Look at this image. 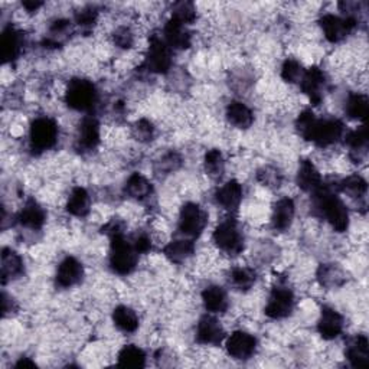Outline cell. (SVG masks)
<instances>
[{
	"label": "cell",
	"instance_id": "4",
	"mask_svg": "<svg viewBox=\"0 0 369 369\" xmlns=\"http://www.w3.org/2000/svg\"><path fill=\"white\" fill-rule=\"evenodd\" d=\"M97 89L96 85L84 78H74L67 89L65 100L72 110L89 112L97 104Z\"/></svg>",
	"mask_w": 369,
	"mask_h": 369
},
{
	"label": "cell",
	"instance_id": "20",
	"mask_svg": "<svg viewBox=\"0 0 369 369\" xmlns=\"http://www.w3.org/2000/svg\"><path fill=\"white\" fill-rule=\"evenodd\" d=\"M218 205L226 211H235L242 201V187L237 180H229L215 193Z\"/></svg>",
	"mask_w": 369,
	"mask_h": 369
},
{
	"label": "cell",
	"instance_id": "2",
	"mask_svg": "<svg viewBox=\"0 0 369 369\" xmlns=\"http://www.w3.org/2000/svg\"><path fill=\"white\" fill-rule=\"evenodd\" d=\"M110 237V267L120 275L130 274L137 266V251L133 244L125 237V231L118 222H112L107 226Z\"/></svg>",
	"mask_w": 369,
	"mask_h": 369
},
{
	"label": "cell",
	"instance_id": "5",
	"mask_svg": "<svg viewBox=\"0 0 369 369\" xmlns=\"http://www.w3.org/2000/svg\"><path fill=\"white\" fill-rule=\"evenodd\" d=\"M213 242L217 244V247L221 251L229 255H237L244 250V238L238 228V224L231 218L222 221L215 228Z\"/></svg>",
	"mask_w": 369,
	"mask_h": 369
},
{
	"label": "cell",
	"instance_id": "28",
	"mask_svg": "<svg viewBox=\"0 0 369 369\" xmlns=\"http://www.w3.org/2000/svg\"><path fill=\"white\" fill-rule=\"evenodd\" d=\"M89 207H91L89 193L81 187L74 188L70 198H68L67 211L71 215H74V217L83 218L89 212Z\"/></svg>",
	"mask_w": 369,
	"mask_h": 369
},
{
	"label": "cell",
	"instance_id": "42",
	"mask_svg": "<svg viewBox=\"0 0 369 369\" xmlns=\"http://www.w3.org/2000/svg\"><path fill=\"white\" fill-rule=\"evenodd\" d=\"M114 42L120 46V48H130L134 42V36L129 28H118L114 32Z\"/></svg>",
	"mask_w": 369,
	"mask_h": 369
},
{
	"label": "cell",
	"instance_id": "27",
	"mask_svg": "<svg viewBox=\"0 0 369 369\" xmlns=\"http://www.w3.org/2000/svg\"><path fill=\"white\" fill-rule=\"evenodd\" d=\"M195 251V245L191 238H180L175 240L172 242H169L163 253L165 255L172 261V263H183L187 261L189 257H192Z\"/></svg>",
	"mask_w": 369,
	"mask_h": 369
},
{
	"label": "cell",
	"instance_id": "48",
	"mask_svg": "<svg viewBox=\"0 0 369 369\" xmlns=\"http://www.w3.org/2000/svg\"><path fill=\"white\" fill-rule=\"evenodd\" d=\"M22 5H23V8H25L28 12H35V10H38L43 3H42V2H23Z\"/></svg>",
	"mask_w": 369,
	"mask_h": 369
},
{
	"label": "cell",
	"instance_id": "15",
	"mask_svg": "<svg viewBox=\"0 0 369 369\" xmlns=\"http://www.w3.org/2000/svg\"><path fill=\"white\" fill-rule=\"evenodd\" d=\"M345 321L339 312H336L332 307H323L317 323V330L323 339H335L342 333Z\"/></svg>",
	"mask_w": 369,
	"mask_h": 369
},
{
	"label": "cell",
	"instance_id": "43",
	"mask_svg": "<svg viewBox=\"0 0 369 369\" xmlns=\"http://www.w3.org/2000/svg\"><path fill=\"white\" fill-rule=\"evenodd\" d=\"M97 17H98V12L96 8H85L81 12L76 13L75 21L81 26H91L97 21Z\"/></svg>",
	"mask_w": 369,
	"mask_h": 369
},
{
	"label": "cell",
	"instance_id": "13",
	"mask_svg": "<svg viewBox=\"0 0 369 369\" xmlns=\"http://www.w3.org/2000/svg\"><path fill=\"white\" fill-rule=\"evenodd\" d=\"M225 337L224 328L218 319L213 316H204L198 323L196 339L202 345H220Z\"/></svg>",
	"mask_w": 369,
	"mask_h": 369
},
{
	"label": "cell",
	"instance_id": "29",
	"mask_svg": "<svg viewBox=\"0 0 369 369\" xmlns=\"http://www.w3.org/2000/svg\"><path fill=\"white\" fill-rule=\"evenodd\" d=\"M346 143L350 150V158L353 160H362L368 153V130L365 126L353 130L348 134Z\"/></svg>",
	"mask_w": 369,
	"mask_h": 369
},
{
	"label": "cell",
	"instance_id": "3",
	"mask_svg": "<svg viewBox=\"0 0 369 369\" xmlns=\"http://www.w3.org/2000/svg\"><path fill=\"white\" fill-rule=\"evenodd\" d=\"M313 204L316 211L325 218L336 233H344L349 226V212L339 196L332 192L326 184L320 187L313 192Z\"/></svg>",
	"mask_w": 369,
	"mask_h": 369
},
{
	"label": "cell",
	"instance_id": "10",
	"mask_svg": "<svg viewBox=\"0 0 369 369\" xmlns=\"http://www.w3.org/2000/svg\"><path fill=\"white\" fill-rule=\"evenodd\" d=\"M358 22L353 17H346V18H339L336 14H325L320 19V28L325 34L326 39L332 43L344 41L353 29L357 28Z\"/></svg>",
	"mask_w": 369,
	"mask_h": 369
},
{
	"label": "cell",
	"instance_id": "31",
	"mask_svg": "<svg viewBox=\"0 0 369 369\" xmlns=\"http://www.w3.org/2000/svg\"><path fill=\"white\" fill-rule=\"evenodd\" d=\"M126 192L136 201H145V199L150 198L153 188L151 183L143 175L133 173L126 182Z\"/></svg>",
	"mask_w": 369,
	"mask_h": 369
},
{
	"label": "cell",
	"instance_id": "45",
	"mask_svg": "<svg viewBox=\"0 0 369 369\" xmlns=\"http://www.w3.org/2000/svg\"><path fill=\"white\" fill-rule=\"evenodd\" d=\"M131 244L137 254H146L151 250V240L147 234H137Z\"/></svg>",
	"mask_w": 369,
	"mask_h": 369
},
{
	"label": "cell",
	"instance_id": "1",
	"mask_svg": "<svg viewBox=\"0 0 369 369\" xmlns=\"http://www.w3.org/2000/svg\"><path fill=\"white\" fill-rule=\"evenodd\" d=\"M296 127L302 137L320 147H328L339 142L344 136V125L337 118H316L310 110L303 112Z\"/></svg>",
	"mask_w": 369,
	"mask_h": 369
},
{
	"label": "cell",
	"instance_id": "24",
	"mask_svg": "<svg viewBox=\"0 0 369 369\" xmlns=\"http://www.w3.org/2000/svg\"><path fill=\"white\" fill-rule=\"evenodd\" d=\"M226 118L237 129H249L254 121L253 112L241 101H231L228 104Z\"/></svg>",
	"mask_w": 369,
	"mask_h": 369
},
{
	"label": "cell",
	"instance_id": "41",
	"mask_svg": "<svg viewBox=\"0 0 369 369\" xmlns=\"http://www.w3.org/2000/svg\"><path fill=\"white\" fill-rule=\"evenodd\" d=\"M134 136L137 140L140 142H149L155 136V127H153L151 123L146 118L138 120L134 126Z\"/></svg>",
	"mask_w": 369,
	"mask_h": 369
},
{
	"label": "cell",
	"instance_id": "21",
	"mask_svg": "<svg viewBox=\"0 0 369 369\" xmlns=\"http://www.w3.org/2000/svg\"><path fill=\"white\" fill-rule=\"evenodd\" d=\"M346 357L353 368H368L369 366V342L365 335H358L350 341Z\"/></svg>",
	"mask_w": 369,
	"mask_h": 369
},
{
	"label": "cell",
	"instance_id": "16",
	"mask_svg": "<svg viewBox=\"0 0 369 369\" xmlns=\"http://www.w3.org/2000/svg\"><path fill=\"white\" fill-rule=\"evenodd\" d=\"M163 39L171 50H188L191 46V34L183 23L171 19L163 29Z\"/></svg>",
	"mask_w": 369,
	"mask_h": 369
},
{
	"label": "cell",
	"instance_id": "38",
	"mask_svg": "<svg viewBox=\"0 0 369 369\" xmlns=\"http://www.w3.org/2000/svg\"><path fill=\"white\" fill-rule=\"evenodd\" d=\"M306 70L296 59H286L282 67V78L288 84H300Z\"/></svg>",
	"mask_w": 369,
	"mask_h": 369
},
{
	"label": "cell",
	"instance_id": "9",
	"mask_svg": "<svg viewBox=\"0 0 369 369\" xmlns=\"http://www.w3.org/2000/svg\"><path fill=\"white\" fill-rule=\"evenodd\" d=\"M295 307V295L287 286H275L266 304V315L271 319H284Z\"/></svg>",
	"mask_w": 369,
	"mask_h": 369
},
{
	"label": "cell",
	"instance_id": "34",
	"mask_svg": "<svg viewBox=\"0 0 369 369\" xmlns=\"http://www.w3.org/2000/svg\"><path fill=\"white\" fill-rule=\"evenodd\" d=\"M369 110L368 97L363 94H350L346 101V113L350 118L365 120Z\"/></svg>",
	"mask_w": 369,
	"mask_h": 369
},
{
	"label": "cell",
	"instance_id": "35",
	"mask_svg": "<svg viewBox=\"0 0 369 369\" xmlns=\"http://www.w3.org/2000/svg\"><path fill=\"white\" fill-rule=\"evenodd\" d=\"M205 172L212 179H220L225 172V162L222 153L217 149H212L205 156Z\"/></svg>",
	"mask_w": 369,
	"mask_h": 369
},
{
	"label": "cell",
	"instance_id": "25",
	"mask_svg": "<svg viewBox=\"0 0 369 369\" xmlns=\"http://www.w3.org/2000/svg\"><path fill=\"white\" fill-rule=\"evenodd\" d=\"M297 184L304 192L312 193L321 184L320 173L310 160H303L300 163L297 172Z\"/></svg>",
	"mask_w": 369,
	"mask_h": 369
},
{
	"label": "cell",
	"instance_id": "8",
	"mask_svg": "<svg viewBox=\"0 0 369 369\" xmlns=\"http://www.w3.org/2000/svg\"><path fill=\"white\" fill-rule=\"evenodd\" d=\"M145 67L153 74H166L172 67V54L169 45L158 35L150 39Z\"/></svg>",
	"mask_w": 369,
	"mask_h": 369
},
{
	"label": "cell",
	"instance_id": "33",
	"mask_svg": "<svg viewBox=\"0 0 369 369\" xmlns=\"http://www.w3.org/2000/svg\"><path fill=\"white\" fill-rule=\"evenodd\" d=\"M118 365L127 368H143L146 365V355L143 349L134 345H127L118 353Z\"/></svg>",
	"mask_w": 369,
	"mask_h": 369
},
{
	"label": "cell",
	"instance_id": "6",
	"mask_svg": "<svg viewBox=\"0 0 369 369\" xmlns=\"http://www.w3.org/2000/svg\"><path fill=\"white\" fill-rule=\"evenodd\" d=\"M58 140V126L56 123L50 117H39L29 130V142L30 147L36 151L50 150L55 146Z\"/></svg>",
	"mask_w": 369,
	"mask_h": 369
},
{
	"label": "cell",
	"instance_id": "46",
	"mask_svg": "<svg viewBox=\"0 0 369 369\" xmlns=\"http://www.w3.org/2000/svg\"><path fill=\"white\" fill-rule=\"evenodd\" d=\"M2 310H3V315L8 316V315H12L14 310H17V306H14V302L13 299H10L6 293L2 295Z\"/></svg>",
	"mask_w": 369,
	"mask_h": 369
},
{
	"label": "cell",
	"instance_id": "11",
	"mask_svg": "<svg viewBox=\"0 0 369 369\" xmlns=\"http://www.w3.org/2000/svg\"><path fill=\"white\" fill-rule=\"evenodd\" d=\"M226 352L234 359H249L254 355V352L257 349V341L255 337L247 332H234L231 335L226 342H225Z\"/></svg>",
	"mask_w": 369,
	"mask_h": 369
},
{
	"label": "cell",
	"instance_id": "39",
	"mask_svg": "<svg viewBox=\"0 0 369 369\" xmlns=\"http://www.w3.org/2000/svg\"><path fill=\"white\" fill-rule=\"evenodd\" d=\"M172 19L183 23L184 26L196 19V8L191 2H178L172 8Z\"/></svg>",
	"mask_w": 369,
	"mask_h": 369
},
{
	"label": "cell",
	"instance_id": "17",
	"mask_svg": "<svg viewBox=\"0 0 369 369\" xmlns=\"http://www.w3.org/2000/svg\"><path fill=\"white\" fill-rule=\"evenodd\" d=\"M100 143V125L94 117H85L78 129L76 136V145L78 149L91 151L94 150Z\"/></svg>",
	"mask_w": 369,
	"mask_h": 369
},
{
	"label": "cell",
	"instance_id": "40",
	"mask_svg": "<svg viewBox=\"0 0 369 369\" xmlns=\"http://www.w3.org/2000/svg\"><path fill=\"white\" fill-rule=\"evenodd\" d=\"M257 179L267 188H279L282 183V173L274 167H263L257 173Z\"/></svg>",
	"mask_w": 369,
	"mask_h": 369
},
{
	"label": "cell",
	"instance_id": "7",
	"mask_svg": "<svg viewBox=\"0 0 369 369\" xmlns=\"http://www.w3.org/2000/svg\"><path fill=\"white\" fill-rule=\"evenodd\" d=\"M207 225V213L198 204H184L179 213V231L184 238H196Z\"/></svg>",
	"mask_w": 369,
	"mask_h": 369
},
{
	"label": "cell",
	"instance_id": "22",
	"mask_svg": "<svg viewBox=\"0 0 369 369\" xmlns=\"http://www.w3.org/2000/svg\"><path fill=\"white\" fill-rule=\"evenodd\" d=\"M45 220L46 215L43 208L36 201H34V199L28 201L18 215L19 224L29 229H41L45 224Z\"/></svg>",
	"mask_w": 369,
	"mask_h": 369
},
{
	"label": "cell",
	"instance_id": "37",
	"mask_svg": "<svg viewBox=\"0 0 369 369\" xmlns=\"http://www.w3.org/2000/svg\"><path fill=\"white\" fill-rule=\"evenodd\" d=\"M341 189L352 198H362L366 195L368 184L362 176L352 175L341 182Z\"/></svg>",
	"mask_w": 369,
	"mask_h": 369
},
{
	"label": "cell",
	"instance_id": "12",
	"mask_svg": "<svg viewBox=\"0 0 369 369\" xmlns=\"http://www.w3.org/2000/svg\"><path fill=\"white\" fill-rule=\"evenodd\" d=\"M302 89L304 94L310 98V101L317 105L323 100V94H325L326 88V78L325 74L319 68H310L306 70L303 78L300 81Z\"/></svg>",
	"mask_w": 369,
	"mask_h": 369
},
{
	"label": "cell",
	"instance_id": "32",
	"mask_svg": "<svg viewBox=\"0 0 369 369\" xmlns=\"http://www.w3.org/2000/svg\"><path fill=\"white\" fill-rule=\"evenodd\" d=\"M114 325L125 333H133L138 328V317L136 312L127 306H118L113 312Z\"/></svg>",
	"mask_w": 369,
	"mask_h": 369
},
{
	"label": "cell",
	"instance_id": "47",
	"mask_svg": "<svg viewBox=\"0 0 369 369\" xmlns=\"http://www.w3.org/2000/svg\"><path fill=\"white\" fill-rule=\"evenodd\" d=\"M36 363L34 361H30L29 358H21L17 362V368H35Z\"/></svg>",
	"mask_w": 369,
	"mask_h": 369
},
{
	"label": "cell",
	"instance_id": "36",
	"mask_svg": "<svg viewBox=\"0 0 369 369\" xmlns=\"http://www.w3.org/2000/svg\"><path fill=\"white\" fill-rule=\"evenodd\" d=\"M229 280L234 287L240 290H249L254 286L257 277H255L254 270L249 267H235L233 271H231Z\"/></svg>",
	"mask_w": 369,
	"mask_h": 369
},
{
	"label": "cell",
	"instance_id": "26",
	"mask_svg": "<svg viewBox=\"0 0 369 369\" xmlns=\"http://www.w3.org/2000/svg\"><path fill=\"white\" fill-rule=\"evenodd\" d=\"M23 273L22 257L10 249L2 251V282L3 284L9 280H14Z\"/></svg>",
	"mask_w": 369,
	"mask_h": 369
},
{
	"label": "cell",
	"instance_id": "23",
	"mask_svg": "<svg viewBox=\"0 0 369 369\" xmlns=\"http://www.w3.org/2000/svg\"><path fill=\"white\" fill-rule=\"evenodd\" d=\"M205 309L211 313H224L228 309V296L220 286H209L202 291Z\"/></svg>",
	"mask_w": 369,
	"mask_h": 369
},
{
	"label": "cell",
	"instance_id": "14",
	"mask_svg": "<svg viewBox=\"0 0 369 369\" xmlns=\"http://www.w3.org/2000/svg\"><path fill=\"white\" fill-rule=\"evenodd\" d=\"M84 277V267L78 260L74 257H67L61 264L58 266L56 270V284L59 287H72L75 284H78Z\"/></svg>",
	"mask_w": 369,
	"mask_h": 369
},
{
	"label": "cell",
	"instance_id": "18",
	"mask_svg": "<svg viewBox=\"0 0 369 369\" xmlns=\"http://www.w3.org/2000/svg\"><path fill=\"white\" fill-rule=\"evenodd\" d=\"M22 51V34L13 26H8L0 39V55L5 63H12L21 55Z\"/></svg>",
	"mask_w": 369,
	"mask_h": 369
},
{
	"label": "cell",
	"instance_id": "19",
	"mask_svg": "<svg viewBox=\"0 0 369 369\" xmlns=\"http://www.w3.org/2000/svg\"><path fill=\"white\" fill-rule=\"evenodd\" d=\"M296 207L293 199L290 198H283L280 201H277V204L273 208V215H271V222L274 229L277 231H286L290 228L291 222L295 218Z\"/></svg>",
	"mask_w": 369,
	"mask_h": 369
},
{
	"label": "cell",
	"instance_id": "30",
	"mask_svg": "<svg viewBox=\"0 0 369 369\" xmlns=\"http://www.w3.org/2000/svg\"><path fill=\"white\" fill-rule=\"evenodd\" d=\"M317 280L323 287L335 288L346 282V275L337 264H321L317 270Z\"/></svg>",
	"mask_w": 369,
	"mask_h": 369
},
{
	"label": "cell",
	"instance_id": "44",
	"mask_svg": "<svg viewBox=\"0 0 369 369\" xmlns=\"http://www.w3.org/2000/svg\"><path fill=\"white\" fill-rule=\"evenodd\" d=\"M179 166H180V158L176 153H169V155H166L159 163L162 172H175Z\"/></svg>",
	"mask_w": 369,
	"mask_h": 369
}]
</instances>
